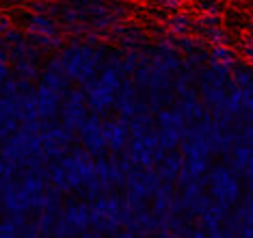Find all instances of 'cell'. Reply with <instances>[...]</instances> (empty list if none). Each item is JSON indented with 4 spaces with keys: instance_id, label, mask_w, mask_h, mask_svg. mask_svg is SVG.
Masks as SVG:
<instances>
[{
    "instance_id": "obj_5",
    "label": "cell",
    "mask_w": 253,
    "mask_h": 238,
    "mask_svg": "<svg viewBox=\"0 0 253 238\" xmlns=\"http://www.w3.org/2000/svg\"><path fill=\"white\" fill-rule=\"evenodd\" d=\"M83 91L87 95V104H89V111L95 115H106L108 108L115 106V95L117 91H113L108 85H104L100 78H91L83 85Z\"/></svg>"
},
{
    "instance_id": "obj_16",
    "label": "cell",
    "mask_w": 253,
    "mask_h": 238,
    "mask_svg": "<svg viewBox=\"0 0 253 238\" xmlns=\"http://www.w3.org/2000/svg\"><path fill=\"white\" fill-rule=\"evenodd\" d=\"M42 85L50 87V89H54V91H59V94H65V91L70 89L72 80H70V76H67V74L59 72V69L45 67V72L42 74Z\"/></svg>"
},
{
    "instance_id": "obj_19",
    "label": "cell",
    "mask_w": 253,
    "mask_h": 238,
    "mask_svg": "<svg viewBox=\"0 0 253 238\" xmlns=\"http://www.w3.org/2000/svg\"><path fill=\"white\" fill-rule=\"evenodd\" d=\"M167 24H169V31L173 35H188L195 28L193 20L186 13H173L169 17V22H167Z\"/></svg>"
},
{
    "instance_id": "obj_32",
    "label": "cell",
    "mask_w": 253,
    "mask_h": 238,
    "mask_svg": "<svg viewBox=\"0 0 253 238\" xmlns=\"http://www.w3.org/2000/svg\"><path fill=\"white\" fill-rule=\"evenodd\" d=\"M0 208H2V206H0Z\"/></svg>"
},
{
    "instance_id": "obj_2",
    "label": "cell",
    "mask_w": 253,
    "mask_h": 238,
    "mask_svg": "<svg viewBox=\"0 0 253 238\" xmlns=\"http://www.w3.org/2000/svg\"><path fill=\"white\" fill-rule=\"evenodd\" d=\"M42 141L43 149L50 158H61L72 149V141L76 139V132H72L70 128H65V124H59L56 119H45L42 128Z\"/></svg>"
},
{
    "instance_id": "obj_13",
    "label": "cell",
    "mask_w": 253,
    "mask_h": 238,
    "mask_svg": "<svg viewBox=\"0 0 253 238\" xmlns=\"http://www.w3.org/2000/svg\"><path fill=\"white\" fill-rule=\"evenodd\" d=\"M156 126L184 132V128H186V119H184V115H182V111L177 106H173V108L165 106V108H160V111L156 113Z\"/></svg>"
},
{
    "instance_id": "obj_7",
    "label": "cell",
    "mask_w": 253,
    "mask_h": 238,
    "mask_svg": "<svg viewBox=\"0 0 253 238\" xmlns=\"http://www.w3.org/2000/svg\"><path fill=\"white\" fill-rule=\"evenodd\" d=\"M91 52H93V46H89L84 42H78V39H76L72 46H67V48L59 54V59L63 63V72L70 76L72 83L78 78L80 69H83L84 61H87V56L91 54Z\"/></svg>"
},
{
    "instance_id": "obj_12",
    "label": "cell",
    "mask_w": 253,
    "mask_h": 238,
    "mask_svg": "<svg viewBox=\"0 0 253 238\" xmlns=\"http://www.w3.org/2000/svg\"><path fill=\"white\" fill-rule=\"evenodd\" d=\"M182 165H184V156L177 154L175 149H173V152H167L165 158L160 160L158 165H154V167H156V171L160 173V178H163L165 182H173L175 184L177 176H180Z\"/></svg>"
},
{
    "instance_id": "obj_25",
    "label": "cell",
    "mask_w": 253,
    "mask_h": 238,
    "mask_svg": "<svg viewBox=\"0 0 253 238\" xmlns=\"http://www.w3.org/2000/svg\"><path fill=\"white\" fill-rule=\"evenodd\" d=\"M9 50H11V46H9L7 42H4L2 37H0V61L7 63V61L11 59V56H9Z\"/></svg>"
},
{
    "instance_id": "obj_22",
    "label": "cell",
    "mask_w": 253,
    "mask_h": 238,
    "mask_svg": "<svg viewBox=\"0 0 253 238\" xmlns=\"http://www.w3.org/2000/svg\"><path fill=\"white\" fill-rule=\"evenodd\" d=\"M31 9L33 13H39V15H50V17L59 15V2H50V0H33Z\"/></svg>"
},
{
    "instance_id": "obj_17",
    "label": "cell",
    "mask_w": 253,
    "mask_h": 238,
    "mask_svg": "<svg viewBox=\"0 0 253 238\" xmlns=\"http://www.w3.org/2000/svg\"><path fill=\"white\" fill-rule=\"evenodd\" d=\"M28 42L39 50H61L63 48V39L61 35H37V33H28Z\"/></svg>"
},
{
    "instance_id": "obj_28",
    "label": "cell",
    "mask_w": 253,
    "mask_h": 238,
    "mask_svg": "<svg viewBox=\"0 0 253 238\" xmlns=\"http://www.w3.org/2000/svg\"><path fill=\"white\" fill-rule=\"evenodd\" d=\"M9 28H11V22H9V17L0 15V35H2L4 31H9Z\"/></svg>"
},
{
    "instance_id": "obj_18",
    "label": "cell",
    "mask_w": 253,
    "mask_h": 238,
    "mask_svg": "<svg viewBox=\"0 0 253 238\" xmlns=\"http://www.w3.org/2000/svg\"><path fill=\"white\" fill-rule=\"evenodd\" d=\"M13 74L18 78H24V80H35L39 76L37 61H31V59H18V61H13Z\"/></svg>"
},
{
    "instance_id": "obj_29",
    "label": "cell",
    "mask_w": 253,
    "mask_h": 238,
    "mask_svg": "<svg viewBox=\"0 0 253 238\" xmlns=\"http://www.w3.org/2000/svg\"><path fill=\"white\" fill-rule=\"evenodd\" d=\"M245 208H247V212H249V217H251V221H253V195L245 199Z\"/></svg>"
},
{
    "instance_id": "obj_20",
    "label": "cell",
    "mask_w": 253,
    "mask_h": 238,
    "mask_svg": "<svg viewBox=\"0 0 253 238\" xmlns=\"http://www.w3.org/2000/svg\"><path fill=\"white\" fill-rule=\"evenodd\" d=\"M204 42H210L212 46L216 44H227V33L221 28V24H214V26H197Z\"/></svg>"
},
{
    "instance_id": "obj_23",
    "label": "cell",
    "mask_w": 253,
    "mask_h": 238,
    "mask_svg": "<svg viewBox=\"0 0 253 238\" xmlns=\"http://www.w3.org/2000/svg\"><path fill=\"white\" fill-rule=\"evenodd\" d=\"M13 236H18V230H15V225L11 223V219L0 221V238H13Z\"/></svg>"
},
{
    "instance_id": "obj_30",
    "label": "cell",
    "mask_w": 253,
    "mask_h": 238,
    "mask_svg": "<svg viewBox=\"0 0 253 238\" xmlns=\"http://www.w3.org/2000/svg\"><path fill=\"white\" fill-rule=\"evenodd\" d=\"M0 149H2V141H0Z\"/></svg>"
},
{
    "instance_id": "obj_21",
    "label": "cell",
    "mask_w": 253,
    "mask_h": 238,
    "mask_svg": "<svg viewBox=\"0 0 253 238\" xmlns=\"http://www.w3.org/2000/svg\"><path fill=\"white\" fill-rule=\"evenodd\" d=\"M208 59L218 61V63H225V65H229V67H234V65H236V56H234V52L229 50L225 44H216V46H212L210 52H208Z\"/></svg>"
},
{
    "instance_id": "obj_27",
    "label": "cell",
    "mask_w": 253,
    "mask_h": 238,
    "mask_svg": "<svg viewBox=\"0 0 253 238\" xmlns=\"http://www.w3.org/2000/svg\"><path fill=\"white\" fill-rule=\"evenodd\" d=\"M245 56H247V61L249 63H253V39L251 42H247V46H245Z\"/></svg>"
},
{
    "instance_id": "obj_10",
    "label": "cell",
    "mask_w": 253,
    "mask_h": 238,
    "mask_svg": "<svg viewBox=\"0 0 253 238\" xmlns=\"http://www.w3.org/2000/svg\"><path fill=\"white\" fill-rule=\"evenodd\" d=\"M63 219L70 223L76 234H91V212L89 204H70L63 208Z\"/></svg>"
},
{
    "instance_id": "obj_15",
    "label": "cell",
    "mask_w": 253,
    "mask_h": 238,
    "mask_svg": "<svg viewBox=\"0 0 253 238\" xmlns=\"http://www.w3.org/2000/svg\"><path fill=\"white\" fill-rule=\"evenodd\" d=\"M156 128V119L152 117V111H139L130 119V139H141L149 135Z\"/></svg>"
},
{
    "instance_id": "obj_1",
    "label": "cell",
    "mask_w": 253,
    "mask_h": 238,
    "mask_svg": "<svg viewBox=\"0 0 253 238\" xmlns=\"http://www.w3.org/2000/svg\"><path fill=\"white\" fill-rule=\"evenodd\" d=\"M208 193L216 204L232 208L240 199V180L229 165H218L208 171Z\"/></svg>"
},
{
    "instance_id": "obj_31",
    "label": "cell",
    "mask_w": 253,
    "mask_h": 238,
    "mask_svg": "<svg viewBox=\"0 0 253 238\" xmlns=\"http://www.w3.org/2000/svg\"><path fill=\"white\" fill-rule=\"evenodd\" d=\"M243 2H249V0H243Z\"/></svg>"
},
{
    "instance_id": "obj_14",
    "label": "cell",
    "mask_w": 253,
    "mask_h": 238,
    "mask_svg": "<svg viewBox=\"0 0 253 238\" xmlns=\"http://www.w3.org/2000/svg\"><path fill=\"white\" fill-rule=\"evenodd\" d=\"M59 28H61V24L54 17L39 15V13H33L28 17V24H26L28 33H37V35H59Z\"/></svg>"
},
{
    "instance_id": "obj_9",
    "label": "cell",
    "mask_w": 253,
    "mask_h": 238,
    "mask_svg": "<svg viewBox=\"0 0 253 238\" xmlns=\"http://www.w3.org/2000/svg\"><path fill=\"white\" fill-rule=\"evenodd\" d=\"M65 94L50 89L39 83L37 85V115L42 119H56L61 113V100Z\"/></svg>"
},
{
    "instance_id": "obj_3",
    "label": "cell",
    "mask_w": 253,
    "mask_h": 238,
    "mask_svg": "<svg viewBox=\"0 0 253 238\" xmlns=\"http://www.w3.org/2000/svg\"><path fill=\"white\" fill-rule=\"evenodd\" d=\"M89 113L91 111H89L84 91L83 89H67L61 100V113H59L65 128H70L72 132H78V128L89 117Z\"/></svg>"
},
{
    "instance_id": "obj_11",
    "label": "cell",
    "mask_w": 253,
    "mask_h": 238,
    "mask_svg": "<svg viewBox=\"0 0 253 238\" xmlns=\"http://www.w3.org/2000/svg\"><path fill=\"white\" fill-rule=\"evenodd\" d=\"M175 106L182 111L186 124H195V121H199L206 113H208L206 104L195 95V89H191V91H186L184 95H180V100H175Z\"/></svg>"
},
{
    "instance_id": "obj_4",
    "label": "cell",
    "mask_w": 253,
    "mask_h": 238,
    "mask_svg": "<svg viewBox=\"0 0 253 238\" xmlns=\"http://www.w3.org/2000/svg\"><path fill=\"white\" fill-rule=\"evenodd\" d=\"M78 139L83 143V147L91 152L95 158L100 156H106L108 152V145L104 141V135H102V119L100 115L89 113V117L83 121V126L78 128Z\"/></svg>"
},
{
    "instance_id": "obj_24",
    "label": "cell",
    "mask_w": 253,
    "mask_h": 238,
    "mask_svg": "<svg viewBox=\"0 0 253 238\" xmlns=\"http://www.w3.org/2000/svg\"><path fill=\"white\" fill-rule=\"evenodd\" d=\"M201 9H204V13H214V15L221 13V4L216 0H201Z\"/></svg>"
},
{
    "instance_id": "obj_6",
    "label": "cell",
    "mask_w": 253,
    "mask_h": 238,
    "mask_svg": "<svg viewBox=\"0 0 253 238\" xmlns=\"http://www.w3.org/2000/svg\"><path fill=\"white\" fill-rule=\"evenodd\" d=\"M102 135L113 154H119L128 147L130 139V117L119 115L117 119H104L102 121Z\"/></svg>"
},
{
    "instance_id": "obj_26",
    "label": "cell",
    "mask_w": 253,
    "mask_h": 238,
    "mask_svg": "<svg viewBox=\"0 0 253 238\" xmlns=\"http://www.w3.org/2000/svg\"><path fill=\"white\" fill-rule=\"evenodd\" d=\"M160 4H163L165 9H169V11H177L184 4V0H160Z\"/></svg>"
},
{
    "instance_id": "obj_8",
    "label": "cell",
    "mask_w": 253,
    "mask_h": 238,
    "mask_svg": "<svg viewBox=\"0 0 253 238\" xmlns=\"http://www.w3.org/2000/svg\"><path fill=\"white\" fill-rule=\"evenodd\" d=\"M229 167L238 178L249 180L253 178V145L249 143H236L227 156Z\"/></svg>"
}]
</instances>
